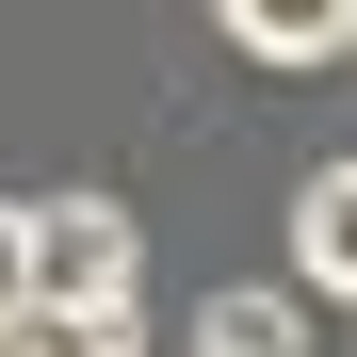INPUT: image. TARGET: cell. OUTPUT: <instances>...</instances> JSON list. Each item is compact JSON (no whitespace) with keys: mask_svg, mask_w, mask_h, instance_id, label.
I'll return each instance as SVG.
<instances>
[{"mask_svg":"<svg viewBox=\"0 0 357 357\" xmlns=\"http://www.w3.org/2000/svg\"><path fill=\"white\" fill-rule=\"evenodd\" d=\"M146 276V227L114 195H33L17 211V309H130Z\"/></svg>","mask_w":357,"mask_h":357,"instance_id":"1","label":"cell"},{"mask_svg":"<svg viewBox=\"0 0 357 357\" xmlns=\"http://www.w3.org/2000/svg\"><path fill=\"white\" fill-rule=\"evenodd\" d=\"M195 357H309V292H276V276H244V292H195V325H178Z\"/></svg>","mask_w":357,"mask_h":357,"instance_id":"2","label":"cell"},{"mask_svg":"<svg viewBox=\"0 0 357 357\" xmlns=\"http://www.w3.org/2000/svg\"><path fill=\"white\" fill-rule=\"evenodd\" d=\"M227 49H260V66H341L357 49V0H211Z\"/></svg>","mask_w":357,"mask_h":357,"instance_id":"3","label":"cell"},{"mask_svg":"<svg viewBox=\"0 0 357 357\" xmlns=\"http://www.w3.org/2000/svg\"><path fill=\"white\" fill-rule=\"evenodd\" d=\"M292 292H341L357 309V162H325L309 195H292Z\"/></svg>","mask_w":357,"mask_h":357,"instance_id":"4","label":"cell"},{"mask_svg":"<svg viewBox=\"0 0 357 357\" xmlns=\"http://www.w3.org/2000/svg\"><path fill=\"white\" fill-rule=\"evenodd\" d=\"M0 357H146V309H0Z\"/></svg>","mask_w":357,"mask_h":357,"instance_id":"5","label":"cell"},{"mask_svg":"<svg viewBox=\"0 0 357 357\" xmlns=\"http://www.w3.org/2000/svg\"><path fill=\"white\" fill-rule=\"evenodd\" d=\"M0 309H17V211H0Z\"/></svg>","mask_w":357,"mask_h":357,"instance_id":"6","label":"cell"}]
</instances>
